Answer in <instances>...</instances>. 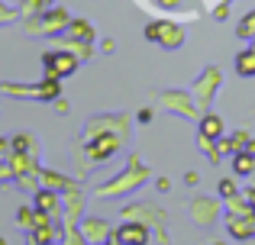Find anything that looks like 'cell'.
Here are the masks:
<instances>
[{"mask_svg": "<svg viewBox=\"0 0 255 245\" xmlns=\"http://www.w3.org/2000/svg\"><path fill=\"white\" fill-rule=\"evenodd\" d=\"M120 239L126 245H145V229L142 226H123L120 229Z\"/></svg>", "mask_w": 255, "mask_h": 245, "instance_id": "1", "label": "cell"}, {"mask_svg": "<svg viewBox=\"0 0 255 245\" xmlns=\"http://www.w3.org/2000/svg\"><path fill=\"white\" fill-rule=\"evenodd\" d=\"M239 162H236V171L239 174H246V171H252V155H236Z\"/></svg>", "mask_w": 255, "mask_h": 245, "instance_id": "2", "label": "cell"}, {"mask_svg": "<svg viewBox=\"0 0 255 245\" xmlns=\"http://www.w3.org/2000/svg\"><path fill=\"white\" fill-rule=\"evenodd\" d=\"M252 26H255V13H252V16H246V19H243V29H239V36H252V32H255Z\"/></svg>", "mask_w": 255, "mask_h": 245, "instance_id": "3", "label": "cell"}, {"mask_svg": "<svg viewBox=\"0 0 255 245\" xmlns=\"http://www.w3.org/2000/svg\"><path fill=\"white\" fill-rule=\"evenodd\" d=\"M217 129H220V120H204V132H207V136H217Z\"/></svg>", "mask_w": 255, "mask_h": 245, "instance_id": "4", "label": "cell"}, {"mask_svg": "<svg viewBox=\"0 0 255 245\" xmlns=\"http://www.w3.org/2000/svg\"><path fill=\"white\" fill-rule=\"evenodd\" d=\"M220 190H223V197H233V181H223V187H220Z\"/></svg>", "mask_w": 255, "mask_h": 245, "instance_id": "5", "label": "cell"}, {"mask_svg": "<svg viewBox=\"0 0 255 245\" xmlns=\"http://www.w3.org/2000/svg\"><path fill=\"white\" fill-rule=\"evenodd\" d=\"M0 245H6V242H3V239H0Z\"/></svg>", "mask_w": 255, "mask_h": 245, "instance_id": "6", "label": "cell"}]
</instances>
